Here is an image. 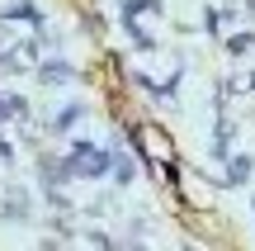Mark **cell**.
I'll use <instances>...</instances> for the list:
<instances>
[{"label": "cell", "instance_id": "6da1fadb", "mask_svg": "<svg viewBox=\"0 0 255 251\" xmlns=\"http://www.w3.org/2000/svg\"><path fill=\"white\" fill-rule=\"evenodd\" d=\"M109 166H114V157H109L104 147H95V142H76V152L66 157V171H71V176H81V180L104 176Z\"/></svg>", "mask_w": 255, "mask_h": 251}, {"label": "cell", "instance_id": "7a4b0ae2", "mask_svg": "<svg viewBox=\"0 0 255 251\" xmlns=\"http://www.w3.org/2000/svg\"><path fill=\"white\" fill-rule=\"evenodd\" d=\"M0 218H9V223H24V218H28V195H24V190H9V195H5Z\"/></svg>", "mask_w": 255, "mask_h": 251}, {"label": "cell", "instance_id": "3957f363", "mask_svg": "<svg viewBox=\"0 0 255 251\" xmlns=\"http://www.w3.org/2000/svg\"><path fill=\"white\" fill-rule=\"evenodd\" d=\"M71 76H76V71L62 62V57H57V62H43V81H47V85H57V81H71Z\"/></svg>", "mask_w": 255, "mask_h": 251}, {"label": "cell", "instance_id": "277c9868", "mask_svg": "<svg viewBox=\"0 0 255 251\" xmlns=\"http://www.w3.org/2000/svg\"><path fill=\"white\" fill-rule=\"evenodd\" d=\"M76 119H85V104H66L62 114H57V123H52V133H66Z\"/></svg>", "mask_w": 255, "mask_h": 251}, {"label": "cell", "instance_id": "5b68a950", "mask_svg": "<svg viewBox=\"0 0 255 251\" xmlns=\"http://www.w3.org/2000/svg\"><path fill=\"white\" fill-rule=\"evenodd\" d=\"M5 19H28V24H43V9L24 0V5H9V9H5Z\"/></svg>", "mask_w": 255, "mask_h": 251}, {"label": "cell", "instance_id": "8992f818", "mask_svg": "<svg viewBox=\"0 0 255 251\" xmlns=\"http://www.w3.org/2000/svg\"><path fill=\"white\" fill-rule=\"evenodd\" d=\"M246 171H251V161L241 157V161H232V180H246Z\"/></svg>", "mask_w": 255, "mask_h": 251}, {"label": "cell", "instance_id": "52a82bcc", "mask_svg": "<svg viewBox=\"0 0 255 251\" xmlns=\"http://www.w3.org/2000/svg\"><path fill=\"white\" fill-rule=\"evenodd\" d=\"M0 157H5V166L14 161V152H9V142H5V138H0Z\"/></svg>", "mask_w": 255, "mask_h": 251}]
</instances>
